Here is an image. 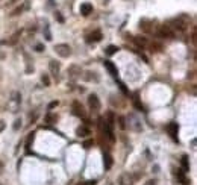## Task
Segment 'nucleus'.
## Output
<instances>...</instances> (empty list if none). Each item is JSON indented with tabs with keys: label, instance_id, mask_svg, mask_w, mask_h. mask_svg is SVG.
<instances>
[{
	"label": "nucleus",
	"instance_id": "20e7f679",
	"mask_svg": "<svg viewBox=\"0 0 197 185\" xmlns=\"http://www.w3.org/2000/svg\"><path fill=\"white\" fill-rule=\"evenodd\" d=\"M72 111L73 114L76 115V117H80V118H85V111H84V106L77 102V100H74L72 105Z\"/></svg>",
	"mask_w": 197,
	"mask_h": 185
},
{
	"label": "nucleus",
	"instance_id": "412c9836",
	"mask_svg": "<svg viewBox=\"0 0 197 185\" xmlns=\"http://www.w3.org/2000/svg\"><path fill=\"white\" fill-rule=\"evenodd\" d=\"M24 56V59H26V64H27V67H26V73H31V72H34V65H31V58L27 53H23Z\"/></svg>",
	"mask_w": 197,
	"mask_h": 185
},
{
	"label": "nucleus",
	"instance_id": "e433bc0d",
	"mask_svg": "<svg viewBox=\"0 0 197 185\" xmlns=\"http://www.w3.org/2000/svg\"><path fill=\"white\" fill-rule=\"evenodd\" d=\"M3 129H5V123H3V121H0V132H2Z\"/></svg>",
	"mask_w": 197,
	"mask_h": 185
},
{
	"label": "nucleus",
	"instance_id": "c756f323",
	"mask_svg": "<svg viewBox=\"0 0 197 185\" xmlns=\"http://www.w3.org/2000/svg\"><path fill=\"white\" fill-rule=\"evenodd\" d=\"M20 128H21V120H20V118H17V120L14 121V130H18Z\"/></svg>",
	"mask_w": 197,
	"mask_h": 185
},
{
	"label": "nucleus",
	"instance_id": "f257e3e1",
	"mask_svg": "<svg viewBox=\"0 0 197 185\" xmlns=\"http://www.w3.org/2000/svg\"><path fill=\"white\" fill-rule=\"evenodd\" d=\"M188 23H190V17H188V15H180V17H178V18H173L167 26H168L173 32H174V31L182 32V31L187 29Z\"/></svg>",
	"mask_w": 197,
	"mask_h": 185
},
{
	"label": "nucleus",
	"instance_id": "ea45409f",
	"mask_svg": "<svg viewBox=\"0 0 197 185\" xmlns=\"http://www.w3.org/2000/svg\"><path fill=\"white\" fill-rule=\"evenodd\" d=\"M108 185H112V184H108Z\"/></svg>",
	"mask_w": 197,
	"mask_h": 185
},
{
	"label": "nucleus",
	"instance_id": "9d476101",
	"mask_svg": "<svg viewBox=\"0 0 197 185\" xmlns=\"http://www.w3.org/2000/svg\"><path fill=\"white\" fill-rule=\"evenodd\" d=\"M80 14H82L84 17L92 14V5H91V3H82V5H80Z\"/></svg>",
	"mask_w": 197,
	"mask_h": 185
},
{
	"label": "nucleus",
	"instance_id": "6ab92c4d",
	"mask_svg": "<svg viewBox=\"0 0 197 185\" xmlns=\"http://www.w3.org/2000/svg\"><path fill=\"white\" fill-rule=\"evenodd\" d=\"M34 138H35V134L31 132V134L27 135V140H26V152H27V153H31V144L34 143Z\"/></svg>",
	"mask_w": 197,
	"mask_h": 185
},
{
	"label": "nucleus",
	"instance_id": "2f4dec72",
	"mask_svg": "<svg viewBox=\"0 0 197 185\" xmlns=\"http://www.w3.org/2000/svg\"><path fill=\"white\" fill-rule=\"evenodd\" d=\"M92 144H94V141H92V140H87V141L84 143V147H85V149H90Z\"/></svg>",
	"mask_w": 197,
	"mask_h": 185
},
{
	"label": "nucleus",
	"instance_id": "39448f33",
	"mask_svg": "<svg viewBox=\"0 0 197 185\" xmlns=\"http://www.w3.org/2000/svg\"><path fill=\"white\" fill-rule=\"evenodd\" d=\"M167 130H168L170 137H171L174 141H179V140H178V134H179V126H178V123H174V121L168 123V125H167Z\"/></svg>",
	"mask_w": 197,
	"mask_h": 185
},
{
	"label": "nucleus",
	"instance_id": "58836bf2",
	"mask_svg": "<svg viewBox=\"0 0 197 185\" xmlns=\"http://www.w3.org/2000/svg\"><path fill=\"white\" fill-rule=\"evenodd\" d=\"M0 167H2V162H0Z\"/></svg>",
	"mask_w": 197,
	"mask_h": 185
},
{
	"label": "nucleus",
	"instance_id": "2eb2a0df",
	"mask_svg": "<svg viewBox=\"0 0 197 185\" xmlns=\"http://www.w3.org/2000/svg\"><path fill=\"white\" fill-rule=\"evenodd\" d=\"M176 176H178V179L180 181V184L188 185V182H190V181L187 179V176H185V171H183V170H180V168H179V170L176 171Z\"/></svg>",
	"mask_w": 197,
	"mask_h": 185
},
{
	"label": "nucleus",
	"instance_id": "c85d7f7f",
	"mask_svg": "<svg viewBox=\"0 0 197 185\" xmlns=\"http://www.w3.org/2000/svg\"><path fill=\"white\" fill-rule=\"evenodd\" d=\"M118 121H120L118 126H120L121 129H126V118L125 117H118Z\"/></svg>",
	"mask_w": 197,
	"mask_h": 185
},
{
	"label": "nucleus",
	"instance_id": "a211bd4d",
	"mask_svg": "<svg viewBox=\"0 0 197 185\" xmlns=\"http://www.w3.org/2000/svg\"><path fill=\"white\" fill-rule=\"evenodd\" d=\"M150 24H152V23H150L149 20H141V21H140V27L143 29L144 32H152V27H150Z\"/></svg>",
	"mask_w": 197,
	"mask_h": 185
},
{
	"label": "nucleus",
	"instance_id": "f8f14e48",
	"mask_svg": "<svg viewBox=\"0 0 197 185\" xmlns=\"http://www.w3.org/2000/svg\"><path fill=\"white\" fill-rule=\"evenodd\" d=\"M114 164V159L109 153H103V166H105V170H111V167Z\"/></svg>",
	"mask_w": 197,
	"mask_h": 185
},
{
	"label": "nucleus",
	"instance_id": "473e14b6",
	"mask_svg": "<svg viewBox=\"0 0 197 185\" xmlns=\"http://www.w3.org/2000/svg\"><path fill=\"white\" fill-rule=\"evenodd\" d=\"M84 185H97V181L96 179H90V181H87Z\"/></svg>",
	"mask_w": 197,
	"mask_h": 185
},
{
	"label": "nucleus",
	"instance_id": "9b49d317",
	"mask_svg": "<svg viewBox=\"0 0 197 185\" xmlns=\"http://www.w3.org/2000/svg\"><path fill=\"white\" fill-rule=\"evenodd\" d=\"M76 135L80 137V138H85V137L91 135V130H90V128H87V126H79V128L76 129Z\"/></svg>",
	"mask_w": 197,
	"mask_h": 185
},
{
	"label": "nucleus",
	"instance_id": "f704fd0d",
	"mask_svg": "<svg viewBox=\"0 0 197 185\" xmlns=\"http://www.w3.org/2000/svg\"><path fill=\"white\" fill-rule=\"evenodd\" d=\"M144 185H156V181L155 179H150V181H147Z\"/></svg>",
	"mask_w": 197,
	"mask_h": 185
},
{
	"label": "nucleus",
	"instance_id": "0eeeda50",
	"mask_svg": "<svg viewBox=\"0 0 197 185\" xmlns=\"http://www.w3.org/2000/svg\"><path fill=\"white\" fill-rule=\"evenodd\" d=\"M102 38H103V35H102L100 31H94L90 35H87V43H99Z\"/></svg>",
	"mask_w": 197,
	"mask_h": 185
},
{
	"label": "nucleus",
	"instance_id": "f03ea898",
	"mask_svg": "<svg viewBox=\"0 0 197 185\" xmlns=\"http://www.w3.org/2000/svg\"><path fill=\"white\" fill-rule=\"evenodd\" d=\"M55 52L56 55H59L61 58H68L72 55V49L68 44H56L55 46Z\"/></svg>",
	"mask_w": 197,
	"mask_h": 185
},
{
	"label": "nucleus",
	"instance_id": "4be33fe9",
	"mask_svg": "<svg viewBox=\"0 0 197 185\" xmlns=\"http://www.w3.org/2000/svg\"><path fill=\"white\" fill-rule=\"evenodd\" d=\"M132 182V178L126 173V175H121V178H120V184L121 185H129Z\"/></svg>",
	"mask_w": 197,
	"mask_h": 185
},
{
	"label": "nucleus",
	"instance_id": "a878e982",
	"mask_svg": "<svg viewBox=\"0 0 197 185\" xmlns=\"http://www.w3.org/2000/svg\"><path fill=\"white\" fill-rule=\"evenodd\" d=\"M56 120H58V117H56V115H53V114H50V112L46 115V121H47V123H55Z\"/></svg>",
	"mask_w": 197,
	"mask_h": 185
},
{
	"label": "nucleus",
	"instance_id": "bb28decb",
	"mask_svg": "<svg viewBox=\"0 0 197 185\" xmlns=\"http://www.w3.org/2000/svg\"><path fill=\"white\" fill-rule=\"evenodd\" d=\"M41 82L44 84V87H49V85H50V79H49V76H47V74H43V76H41Z\"/></svg>",
	"mask_w": 197,
	"mask_h": 185
},
{
	"label": "nucleus",
	"instance_id": "dca6fc26",
	"mask_svg": "<svg viewBox=\"0 0 197 185\" xmlns=\"http://www.w3.org/2000/svg\"><path fill=\"white\" fill-rule=\"evenodd\" d=\"M105 121H106L111 128L115 126V115H114V112H108L106 117H105Z\"/></svg>",
	"mask_w": 197,
	"mask_h": 185
},
{
	"label": "nucleus",
	"instance_id": "393cba45",
	"mask_svg": "<svg viewBox=\"0 0 197 185\" xmlns=\"http://www.w3.org/2000/svg\"><path fill=\"white\" fill-rule=\"evenodd\" d=\"M44 37H46L47 41H52V34H50V29H49V26H47V24L44 26Z\"/></svg>",
	"mask_w": 197,
	"mask_h": 185
},
{
	"label": "nucleus",
	"instance_id": "1a4fd4ad",
	"mask_svg": "<svg viewBox=\"0 0 197 185\" xmlns=\"http://www.w3.org/2000/svg\"><path fill=\"white\" fill-rule=\"evenodd\" d=\"M103 65H105V68H106L108 72L112 74L114 77H117V76H118V70H117V67H115L111 61H105V62H103Z\"/></svg>",
	"mask_w": 197,
	"mask_h": 185
},
{
	"label": "nucleus",
	"instance_id": "4468645a",
	"mask_svg": "<svg viewBox=\"0 0 197 185\" xmlns=\"http://www.w3.org/2000/svg\"><path fill=\"white\" fill-rule=\"evenodd\" d=\"M68 74H70V77L76 79V77L80 74V67H77V65H70V68H68Z\"/></svg>",
	"mask_w": 197,
	"mask_h": 185
},
{
	"label": "nucleus",
	"instance_id": "4c0bfd02",
	"mask_svg": "<svg viewBox=\"0 0 197 185\" xmlns=\"http://www.w3.org/2000/svg\"><path fill=\"white\" fill-rule=\"evenodd\" d=\"M11 2H18V0H11Z\"/></svg>",
	"mask_w": 197,
	"mask_h": 185
},
{
	"label": "nucleus",
	"instance_id": "7ed1b4c3",
	"mask_svg": "<svg viewBox=\"0 0 197 185\" xmlns=\"http://www.w3.org/2000/svg\"><path fill=\"white\" fill-rule=\"evenodd\" d=\"M88 106L91 108V111H94V112H97V111H100V99L96 96V94H90L88 96Z\"/></svg>",
	"mask_w": 197,
	"mask_h": 185
},
{
	"label": "nucleus",
	"instance_id": "72a5a7b5",
	"mask_svg": "<svg viewBox=\"0 0 197 185\" xmlns=\"http://www.w3.org/2000/svg\"><path fill=\"white\" fill-rule=\"evenodd\" d=\"M35 49H36V52H43V50H44V46H43V44H36Z\"/></svg>",
	"mask_w": 197,
	"mask_h": 185
},
{
	"label": "nucleus",
	"instance_id": "423d86ee",
	"mask_svg": "<svg viewBox=\"0 0 197 185\" xmlns=\"http://www.w3.org/2000/svg\"><path fill=\"white\" fill-rule=\"evenodd\" d=\"M158 37L159 38H173L174 37V32H173L167 24H164V26H161V29L158 31Z\"/></svg>",
	"mask_w": 197,
	"mask_h": 185
},
{
	"label": "nucleus",
	"instance_id": "ddd939ff",
	"mask_svg": "<svg viewBox=\"0 0 197 185\" xmlns=\"http://www.w3.org/2000/svg\"><path fill=\"white\" fill-rule=\"evenodd\" d=\"M127 120L133 121V123H130V125H129L132 129H135V130H140V129H141V125H140V120H138V118H135L133 115H129V117H127Z\"/></svg>",
	"mask_w": 197,
	"mask_h": 185
},
{
	"label": "nucleus",
	"instance_id": "6e6552de",
	"mask_svg": "<svg viewBox=\"0 0 197 185\" xmlns=\"http://www.w3.org/2000/svg\"><path fill=\"white\" fill-rule=\"evenodd\" d=\"M49 68H50V73L53 74L55 77H58V74H59V72H61V65H59V62L50 61V62H49Z\"/></svg>",
	"mask_w": 197,
	"mask_h": 185
},
{
	"label": "nucleus",
	"instance_id": "cd10ccee",
	"mask_svg": "<svg viewBox=\"0 0 197 185\" xmlns=\"http://www.w3.org/2000/svg\"><path fill=\"white\" fill-rule=\"evenodd\" d=\"M161 49H162L161 44H158V43H153L152 44V52H159Z\"/></svg>",
	"mask_w": 197,
	"mask_h": 185
},
{
	"label": "nucleus",
	"instance_id": "5701e85b",
	"mask_svg": "<svg viewBox=\"0 0 197 185\" xmlns=\"http://www.w3.org/2000/svg\"><path fill=\"white\" fill-rule=\"evenodd\" d=\"M132 39H133V41H135V43H137L138 46H141V47L147 46V39H146L144 37H133Z\"/></svg>",
	"mask_w": 197,
	"mask_h": 185
},
{
	"label": "nucleus",
	"instance_id": "c9c22d12",
	"mask_svg": "<svg viewBox=\"0 0 197 185\" xmlns=\"http://www.w3.org/2000/svg\"><path fill=\"white\" fill-rule=\"evenodd\" d=\"M55 106H58V100H56V102H52V103L49 105V109H53Z\"/></svg>",
	"mask_w": 197,
	"mask_h": 185
},
{
	"label": "nucleus",
	"instance_id": "7c9ffc66",
	"mask_svg": "<svg viewBox=\"0 0 197 185\" xmlns=\"http://www.w3.org/2000/svg\"><path fill=\"white\" fill-rule=\"evenodd\" d=\"M55 18L58 20L59 23H64V17L61 15V12H55Z\"/></svg>",
	"mask_w": 197,
	"mask_h": 185
},
{
	"label": "nucleus",
	"instance_id": "f3484780",
	"mask_svg": "<svg viewBox=\"0 0 197 185\" xmlns=\"http://www.w3.org/2000/svg\"><path fill=\"white\" fill-rule=\"evenodd\" d=\"M180 164H182V170H183L185 173H187V171H190V161H188V156H187V155H183V156H182Z\"/></svg>",
	"mask_w": 197,
	"mask_h": 185
},
{
	"label": "nucleus",
	"instance_id": "b1692460",
	"mask_svg": "<svg viewBox=\"0 0 197 185\" xmlns=\"http://www.w3.org/2000/svg\"><path fill=\"white\" fill-rule=\"evenodd\" d=\"M88 76H85V79H87V80H94V82H99V76H96V73H91V72H88Z\"/></svg>",
	"mask_w": 197,
	"mask_h": 185
},
{
	"label": "nucleus",
	"instance_id": "aec40b11",
	"mask_svg": "<svg viewBox=\"0 0 197 185\" xmlns=\"http://www.w3.org/2000/svg\"><path fill=\"white\" fill-rule=\"evenodd\" d=\"M117 52H118V47H117V46H108L106 49H105V53H106L108 56L115 55Z\"/></svg>",
	"mask_w": 197,
	"mask_h": 185
}]
</instances>
